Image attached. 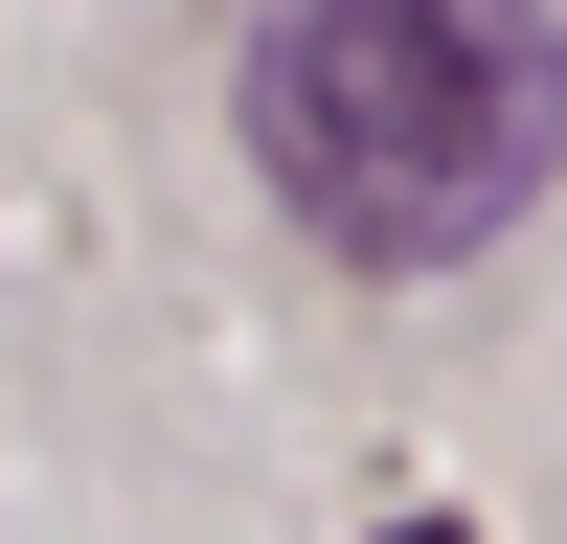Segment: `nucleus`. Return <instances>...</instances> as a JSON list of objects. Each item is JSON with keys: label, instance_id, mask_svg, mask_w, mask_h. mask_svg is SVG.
Here are the masks:
<instances>
[{"label": "nucleus", "instance_id": "1", "mask_svg": "<svg viewBox=\"0 0 567 544\" xmlns=\"http://www.w3.org/2000/svg\"><path fill=\"white\" fill-rule=\"evenodd\" d=\"M250 159L318 250L454 272L567 159V23L545 0H250Z\"/></svg>", "mask_w": 567, "mask_h": 544}, {"label": "nucleus", "instance_id": "2", "mask_svg": "<svg viewBox=\"0 0 567 544\" xmlns=\"http://www.w3.org/2000/svg\"><path fill=\"white\" fill-rule=\"evenodd\" d=\"M386 544H454V522H386Z\"/></svg>", "mask_w": 567, "mask_h": 544}]
</instances>
